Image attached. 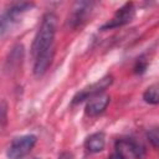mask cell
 Segmentation results:
<instances>
[{"label": "cell", "instance_id": "obj_13", "mask_svg": "<svg viewBox=\"0 0 159 159\" xmlns=\"http://www.w3.org/2000/svg\"><path fill=\"white\" fill-rule=\"evenodd\" d=\"M1 122H2V127L5 125V122H6V103L5 101H2L1 103Z\"/></svg>", "mask_w": 159, "mask_h": 159}, {"label": "cell", "instance_id": "obj_11", "mask_svg": "<svg viewBox=\"0 0 159 159\" xmlns=\"http://www.w3.org/2000/svg\"><path fill=\"white\" fill-rule=\"evenodd\" d=\"M147 138L149 140V143L159 150V127H155V128H152L148 130L147 133Z\"/></svg>", "mask_w": 159, "mask_h": 159}, {"label": "cell", "instance_id": "obj_7", "mask_svg": "<svg viewBox=\"0 0 159 159\" xmlns=\"http://www.w3.org/2000/svg\"><path fill=\"white\" fill-rule=\"evenodd\" d=\"M111 102V97L106 93H101L97 94L94 97H92L91 99H88L87 104H86V113L91 117H96L98 114H101L102 112H104V109L107 108V106Z\"/></svg>", "mask_w": 159, "mask_h": 159}, {"label": "cell", "instance_id": "obj_6", "mask_svg": "<svg viewBox=\"0 0 159 159\" xmlns=\"http://www.w3.org/2000/svg\"><path fill=\"white\" fill-rule=\"evenodd\" d=\"M133 17H134V6H133L132 2H127V4H124L122 7H119L117 10V12L114 14V16L108 22H106L102 26V30L123 26V25L130 22Z\"/></svg>", "mask_w": 159, "mask_h": 159}, {"label": "cell", "instance_id": "obj_8", "mask_svg": "<svg viewBox=\"0 0 159 159\" xmlns=\"http://www.w3.org/2000/svg\"><path fill=\"white\" fill-rule=\"evenodd\" d=\"M55 56V46L47 48L46 51L41 52L35 57V65H34V73L36 76H42L47 68L50 67L52 60Z\"/></svg>", "mask_w": 159, "mask_h": 159}, {"label": "cell", "instance_id": "obj_16", "mask_svg": "<svg viewBox=\"0 0 159 159\" xmlns=\"http://www.w3.org/2000/svg\"><path fill=\"white\" fill-rule=\"evenodd\" d=\"M34 159H37V158H34Z\"/></svg>", "mask_w": 159, "mask_h": 159}, {"label": "cell", "instance_id": "obj_3", "mask_svg": "<svg viewBox=\"0 0 159 159\" xmlns=\"http://www.w3.org/2000/svg\"><path fill=\"white\" fill-rule=\"evenodd\" d=\"M113 82V77L111 75H107L104 76L103 78L98 80L97 82L82 88L80 92L76 93V96L73 97L72 99V104H76V103H80V102H83L86 99H91L92 97L97 96V94H101V93H104V91L112 84Z\"/></svg>", "mask_w": 159, "mask_h": 159}, {"label": "cell", "instance_id": "obj_15", "mask_svg": "<svg viewBox=\"0 0 159 159\" xmlns=\"http://www.w3.org/2000/svg\"><path fill=\"white\" fill-rule=\"evenodd\" d=\"M108 159H124V158H122L118 153H113L112 155H109V157H108Z\"/></svg>", "mask_w": 159, "mask_h": 159}, {"label": "cell", "instance_id": "obj_1", "mask_svg": "<svg viewBox=\"0 0 159 159\" xmlns=\"http://www.w3.org/2000/svg\"><path fill=\"white\" fill-rule=\"evenodd\" d=\"M56 27H57V16L52 12H47L42 17L41 25L36 32V36L31 46V52L34 57H36L41 52L53 46Z\"/></svg>", "mask_w": 159, "mask_h": 159}, {"label": "cell", "instance_id": "obj_5", "mask_svg": "<svg viewBox=\"0 0 159 159\" xmlns=\"http://www.w3.org/2000/svg\"><path fill=\"white\" fill-rule=\"evenodd\" d=\"M116 153L124 159H142L144 148L133 139H119L116 143Z\"/></svg>", "mask_w": 159, "mask_h": 159}, {"label": "cell", "instance_id": "obj_9", "mask_svg": "<svg viewBox=\"0 0 159 159\" xmlns=\"http://www.w3.org/2000/svg\"><path fill=\"white\" fill-rule=\"evenodd\" d=\"M106 145V135L103 132H97L87 137L84 142V147L89 153H99L104 149Z\"/></svg>", "mask_w": 159, "mask_h": 159}, {"label": "cell", "instance_id": "obj_12", "mask_svg": "<svg viewBox=\"0 0 159 159\" xmlns=\"http://www.w3.org/2000/svg\"><path fill=\"white\" fill-rule=\"evenodd\" d=\"M145 68H147V62L143 61V60H138L135 66H134V72L135 73H142V72L145 71Z\"/></svg>", "mask_w": 159, "mask_h": 159}, {"label": "cell", "instance_id": "obj_14", "mask_svg": "<svg viewBox=\"0 0 159 159\" xmlns=\"http://www.w3.org/2000/svg\"><path fill=\"white\" fill-rule=\"evenodd\" d=\"M58 159H75V158H73L72 153H70V152H63V153L60 154Z\"/></svg>", "mask_w": 159, "mask_h": 159}, {"label": "cell", "instance_id": "obj_2", "mask_svg": "<svg viewBox=\"0 0 159 159\" xmlns=\"http://www.w3.org/2000/svg\"><path fill=\"white\" fill-rule=\"evenodd\" d=\"M37 138L32 134H26L15 138L7 148V157L10 159H21L26 157L35 147Z\"/></svg>", "mask_w": 159, "mask_h": 159}, {"label": "cell", "instance_id": "obj_4", "mask_svg": "<svg viewBox=\"0 0 159 159\" xmlns=\"http://www.w3.org/2000/svg\"><path fill=\"white\" fill-rule=\"evenodd\" d=\"M93 2L89 1H78L75 4V6L72 7L71 14L68 15L67 19V25L72 29H77L81 27L88 19L92 7H93Z\"/></svg>", "mask_w": 159, "mask_h": 159}, {"label": "cell", "instance_id": "obj_10", "mask_svg": "<svg viewBox=\"0 0 159 159\" xmlns=\"http://www.w3.org/2000/svg\"><path fill=\"white\" fill-rule=\"evenodd\" d=\"M143 99L149 104H159V83L149 86L143 93Z\"/></svg>", "mask_w": 159, "mask_h": 159}]
</instances>
